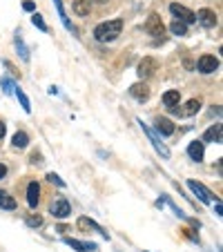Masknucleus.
I'll use <instances>...</instances> for the list:
<instances>
[{"label":"nucleus","instance_id":"b1692460","mask_svg":"<svg viewBox=\"0 0 223 252\" xmlns=\"http://www.w3.org/2000/svg\"><path fill=\"white\" fill-rule=\"evenodd\" d=\"M170 29H172L174 36H186V34H187V25H186V22H181V20H176V18L172 20Z\"/></svg>","mask_w":223,"mask_h":252},{"label":"nucleus","instance_id":"393cba45","mask_svg":"<svg viewBox=\"0 0 223 252\" xmlns=\"http://www.w3.org/2000/svg\"><path fill=\"white\" fill-rule=\"evenodd\" d=\"M14 92H16L18 100H20V105H22V110H25V112H27V114H29V112H32V103H29V98H27V94H25V92H22V90H20V87H16V90H14Z\"/></svg>","mask_w":223,"mask_h":252},{"label":"nucleus","instance_id":"dca6fc26","mask_svg":"<svg viewBox=\"0 0 223 252\" xmlns=\"http://www.w3.org/2000/svg\"><path fill=\"white\" fill-rule=\"evenodd\" d=\"M187 154H190L192 161L201 163L203 161V154H205V150H203V143L201 141H192L190 145H187Z\"/></svg>","mask_w":223,"mask_h":252},{"label":"nucleus","instance_id":"f3484780","mask_svg":"<svg viewBox=\"0 0 223 252\" xmlns=\"http://www.w3.org/2000/svg\"><path fill=\"white\" fill-rule=\"evenodd\" d=\"M179 100H181V92L179 90H170V92H165L163 94V105L167 107V110L179 105Z\"/></svg>","mask_w":223,"mask_h":252},{"label":"nucleus","instance_id":"ddd939ff","mask_svg":"<svg viewBox=\"0 0 223 252\" xmlns=\"http://www.w3.org/2000/svg\"><path fill=\"white\" fill-rule=\"evenodd\" d=\"M65 243H67L72 250H76V252H92V250H96V243H85V241H78V239H72V236H65Z\"/></svg>","mask_w":223,"mask_h":252},{"label":"nucleus","instance_id":"72a5a7b5","mask_svg":"<svg viewBox=\"0 0 223 252\" xmlns=\"http://www.w3.org/2000/svg\"><path fill=\"white\" fill-rule=\"evenodd\" d=\"M5 176H7V165L0 163V179H5Z\"/></svg>","mask_w":223,"mask_h":252},{"label":"nucleus","instance_id":"9d476101","mask_svg":"<svg viewBox=\"0 0 223 252\" xmlns=\"http://www.w3.org/2000/svg\"><path fill=\"white\" fill-rule=\"evenodd\" d=\"M197 22H201L205 29H212L214 25H217V14H214L212 9H199V14H197Z\"/></svg>","mask_w":223,"mask_h":252},{"label":"nucleus","instance_id":"bb28decb","mask_svg":"<svg viewBox=\"0 0 223 252\" xmlns=\"http://www.w3.org/2000/svg\"><path fill=\"white\" fill-rule=\"evenodd\" d=\"M0 87H2V92H5V94H14V90H16V87H14V83H11L9 78H0Z\"/></svg>","mask_w":223,"mask_h":252},{"label":"nucleus","instance_id":"a211bd4d","mask_svg":"<svg viewBox=\"0 0 223 252\" xmlns=\"http://www.w3.org/2000/svg\"><path fill=\"white\" fill-rule=\"evenodd\" d=\"M54 7H56V11H58L60 22H63V27H65V29H67V32H74V34H76V29H74V27H72V22H69L67 14H65V9H63V2H60V0H54Z\"/></svg>","mask_w":223,"mask_h":252},{"label":"nucleus","instance_id":"f257e3e1","mask_svg":"<svg viewBox=\"0 0 223 252\" xmlns=\"http://www.w3.org/2000/svg\"><path fill=\"white\" fill-rule=\"evenodd\" d=\"M121 29H123V20L121 18H114V20H107L101 22V25L94 29V38L98 42H112L121 36Z\"/></svg>","mask_w":223,"mask_h":252},{"label":"nucleus","instance_id":"0eeeda50","mask_svg":"<svg viewBox=\"0 0 223 252\" xmlns=\"http://www.w3.org/2000/svg\"><path fill=\"white\" fill-rule=\"evenodd\" d=\"M145 32H148L149 36H163L165 27H163V22H161L159 14H149L148 22H145Z\"/></svg>","mask_w":223,"mask_h":252},{"label":"nucleus","instance_id":"aec40b11","mask_svg":"<svg viewBox=\"0 0 223 252\" xmlns=\"http://www.w3.org/2000/svg\"><path fill=\"white\" fill-rule=\"evenodd\" d=\"M221 138H223V134H221V125H214V127H210V130L203 134V141H207V143H221Z\"/></svg>","mask_w":223,"mask_h":252},{"label":"nucleus","instance_id":"473e14b6","mask_svg":"<svg viewBox=\"0 0 223 252\" xmlns=\"http://www.w3.org/2000/svg\"><path fill=\"white\" fill-rule=\"evenodd\" d=\"M214 212H217L219 216H221V212H223V205H221V201L217 199V205H214Z\"/></svg>","mask_w":223,"mask_h":252},{"label":"nucleus","instance_id":"4468645a","mask_svg":"<svg viewBox=\"0 0 223 252\" xmlns=\"http://www.w3.org/2000/svg\"><path fill=\"white\" fill-rule=\"evenodd\" d=\"M156 132L163 134V136H172V134H174V123H172L170 118H165V116H159V118H156Z\"/></svg>","mask_w":223,"mask_h":252},{"label":"nucleus","instance_id":"6e6552de","mask_svg":"<svg viewBox=\"0 0 223 252\" xmlns=\"http://www.w3.org/2000/svg\"><path fill=\"white\" fill-rule=\"evenodd\" d=\"M199 110H201V100H199V98L187 100L183 110H179V107H170V112H172V114H176V116H194Z\"/></svg>","mask_w":223,"mask_h":252},{"label":"nucleus","instance_id":"f8f14e48","mask_svg":"<svg viewBox=\"0 0 223 252\" xmlns=\"http://www.w3.org/2000/svg\"><path fill=\"white\" fill-rule=\"evenodd\" d=\"M38 201H40V185H38L36 181H32V183L27 185V205H29V208H36Z\"/></svg>","mask_w":223,"mask_h":252},{"label":"nucleus","instance_id":"7c9ffc66","mask_svg":"<svg viewBox=\"0 0 223 252\" xmlns=\"http://www.w3.org/2000/svg\"><path fill=\"white\" fill-rule=\"evenodd\" d=\"M32 163H43V154L34 152V154H32Z\"/></svg>","mask_w":223,"mask_h":252},{"label":"nucleus","instance_id":"7ed1b4c3","mask_svg":"<svg viewBox=\"0 0 223 252\" xmlns=\"http://www.w3.org/2000/svg\"><path fill=\"white\" fill-rule=\"evenodd\" d=\"M187 188H190L192 192H194V194L199 196V201H201V203H212V201L217 199V196H214L212 192H210V190L205 188V185L199 183V181H194V179L187 181Z\"/></svg>","mask_w":223,"mask_h":252},{"label":"nucleus","instance_id":"4be33fe9","mask_svg":"<svg viewBox=\"0 0 223 252\" xmlns=\"http://www.w3.org/2000/svg\"><path fill=\"white\" fill-rule=\"evenodd\" d=\"M74 14L78 16H90V0H74Z\"/></svg>","mask_w":223,"mask_h":252},{"label":"nucleus","instance_id":"c85d7f7f","mask_svg":"<svg viewBox=\"0 0 223 252\" xmlns=\"http://www.w3.org/2000/svg\"><path fill=\"white\" fill-rule=\"evenodd\" d=\"M47 181H49V183H56L58 188H65V181L60 179L58 174H54V172H49V174H47Z\"/></svg>","mask_w":223,"mask_h":252},{"label":"nucleus","instance_id":"c756f323","mask_svg":"<svg viewBox=\"0 0 223 252\" xmlns=\"http://www.w3.org/2000/svg\"><path fill=\"white\" fill-rule=\"evenodd\" d=\"M22 9H25V11H34V9H36V5H34L32 0H25V2H22Z\"/></svg>","mask_w":223,"mask_h":252},{"label":"nucleus","instance_id":"412c9836","mask_svg":"<svg viewBox=\"0 0 223 252\" xmlns=\"http://www.w3.org/2000/svg\"><path fill=\"white\" fill-rule=\"evenodd\" d=\"M14 45H16V52L20 54V58L27 63V60H29V49H27V45H25V40H22L20 34H16V38H14Z\"/></svg>","mask_w":223,"mask_h":252},{"label":"nucleus","instance_id":"2f4dec72","mask_svg":"<svg viewBox=\"0 0 223 252\" xmlns=\"http://www.w3.org/2000/svg\"><path fill=\"white\" fill-rule=\"evenodd\" d=\"M183 232H186V236H190L192 241H197V243H199V236L194 234V232H192V230H183Z\"/></svg>","mask_w":223,"mask_h":252},{"label":"nucleus","instance_id":"423d86ee","mask_svg":"<svg viewBox=\"0 0 223 252\" xmlns=\"http://www.w3.org/2000/svg\"><path fill=\"white\" fill-rule=\"evenodd\" d=\"M159 69V60L156 58H152V56H148V58H143L141 63H138V76L141 78H148V76H152V74Z\"/></svg>","mask_w":223,"mask_h":252},{"label":"nucleus","instance_id":"9b49d317","mask_svg":"<svg viewBox=\"0 0 223 252\" xmlns=\"http://www.w3.org/2000/svg\"><path fill=\"white\" fill-rule=\"evenodd\" d=\"M130 96H134L138 103H143V100L149 98V87L145 83H134L132 87H130Z\"/></svg>","mask_w":223,"mask_h":252},{"label":"nucleus","instance_id":"5701e85b","mask_svg":"<svg viewBox=\"0 0 223 252\" xmlns=\"http://www.w3.org/2000/svg\"><path fill=\"white\" fill-rule=\"evenodd\" d=\"M11 143H14V147H16V150H25L27 143H29V136H27L25 132H16V134H14V138H11Z\"/></svg>","mask_w":223,"mask_h":252},{"label":"nucleus","instance_id":"f704fd0d","mask_svg":"<svg viewBox=\"0 0 223 252\" xmlns=\"http://www.w3.org/2000/svg\"><path fill=\"white\" fill-rule=\"evenodd\" d=\"M5 132H7V127H5V123H2V121H0V138H2V136H5Z\"/></svg>","mask_w":223,"mask_h":252},{"label":"nucleus","instance_id":"a878e982","mask_svg":"<svg viewBox=\"0 0 223 252\" xmlns=\"http://www.w3.org/2000/svg\"><path fill=\"white\" fill-rule=\"evenodd\" d=\"M32 22H34V27H38V29H40V32H47V25H45V20H43V16H40V14H34Z\"/></svg>","mask_w":223,"mask_h":252},{"label":"nucleus","instance_id":"2eb2a0df","mask_svg":"<svg viewBox=\"0 0 223 252\" xmlns=\"http://www.w3.org/2000/svg\"><path fill=\"white\" fill-rule=\"evenodd\" d=\"M78 228H80V230H94V232H101V234L105 236V239H110V234H107V232L103 230V228L98 226L96 221L87 219V216H80V219H78Z\"/></svg>","mask_w":223,"mask_h":252},{"label":"nucleus","instance_id":"39448f33","mask_svg":"<svg viewBox=\"0 0 223 252\" xmlns=\"http://www.w3.org/2000/svg\"><path fill=\"white\" fill-rule=\"evenodd\" d=\"M49 212H52L56 219H67V216L72 214V205H69V201L65 199V196H60V199H56V201L52 203Z\"/></svg>","mask_w":223,"mask_h":252},{"label":"nucleus","instance_id":"6ab92c4d","mask_svg":"<svg viewBox=\"0 0 223 252\" xmlns=\"http://www.w3.org/2000/svg\"><path fill=\"white\" fill-rule=\"evenodd\" d=\"M0 208L2 210H16V199L5 190H0Z\"/></svg>","mask_w":223,"mask_h":252},{"label":"nucleus","instance_id":"20e7f679","mask_svg":"<svg viewBox=\"0 0 223 252\" xmlns=\"http://www.w3.org/2000/svg\"><path fill=\"white\" fill-rule=\"evenodd\" d=\"M170 11L176 16V20L186 22V25H190V22H197V14H194V11H190L187 7L179 5V2H172V5H170Z\"/></svg>","mask_w":223,"mask_h":252},{"label":"nucleus","instance_id":"1a4fd4ad","mask_svg":"<svg viewBox=\"0 0 223 252\" xmlns=\"http://www.w3.org/2000/svg\"><path fill=\"white\" fill-rule=\"evenodd\" d=\"M219 69V58L210 56V54H205V56L199 58V72L201 74H212Z\"/></svg>","mask_w":223,"mask_h":252},{"label":"nucleus","instance_id":"c9c22d12","mask_svg":"<svg viewBox=\"0 0 223 252\" xmlns=\"http://www.w3.org/2000/svg\"><path fill=\"white\" fill-rule=\"evenodd\" d=\"M94 2H98V5H105L107 0H94Z\"/></svg>","mask_w":223,"mask_h":252},{"label":"nucleus","instance_id":"cd10ccee","mask_svg":"<svg viewBox=\"0 0 223 252\" xmlns=\"http://www.w3.org/2000/svg\"><path fill=\"white\" fill-rule=\"evenodd\" d=\"M27 226L29 228H40L43 226V216H27Z\"/></svg>","mask_w":223,"mask_h":252},{"label":"nucleus","instance_id":"f03ea898","mask_svg":"<svg viewBox=\"0 0 223 252\" xmlns=\"http://www.w3.org/2000/svg\"><path fill=\"white\" fill-rule=\"evenodd\" d=\"M138 125H141V130H143L145 134H148L149 143L154 145V150H156V152H159V154H161V156H163V158H170V150H167V145H165V143H161L159 134H156V132H154V130H152V127L148 125V123H143V118H138Z\"/></svg>","mask_w":223,"mask_h":252}]
</instances>
